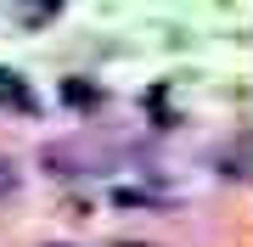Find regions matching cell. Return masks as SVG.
I'll list each match as a JSON object with an SVG mask.
<instances>
[{
    "label": "cell",
    "instance_id": "obj_1",
    "mask_svg": "<svg viewBox=\"0 0 253 247\" xmlns=\"http://www.w3.org/2000/svg\"><path fill=\"white\" fill-rule=\"evenodd\" d=\"M0 107H11V112H34V90L11 73V68H0Z\"/></svg>",
    "mask_w": 253,
    "mask_h": 247
},
{
    "label": "cell",
    "instance_id": "obj_2",
    "mask_svg": "<svg viewBox=\"0 0 253 247\" xmlns=\"http://www.w3.org/2000/svg\"><path fill=\"white\" fill-rule=\"evenodd\" d=\"M62 96L73 101V107H96V101H101L96 90H84V84H62Z\"/></svg>",
    "mask_w": 253,
    "mask_h": 247
},
{
    "label": "cell",
    "instance_id": "obj_3",
    "mask_svg": "<svg viewBox=\"0 0 253 247\" xmlns=\"http://www.w3.org/2000/svg\"><path fill=\"white\" fill-rule=\"evenodd\" d=\"M11 185H17V169H11L6 157H0V197H11Z\"/></svg>",
    "mask_w": 253,
    "mask_h": 247
},
{
    "label": "cell",
    "instance_id": "obj_4",
    "mask_svg": "<svg viewBox=\"0 0 253 247\" xmlns=\"http://www.w3.org/2000/svg\"><path fill=\"white\" fill-rule=\"evenodd\" d=\"M40 6H45V11H56V0H40Z\"/></svg>",
    "mask_w": 253,
    "mask_h": 247
}]
</instances>
